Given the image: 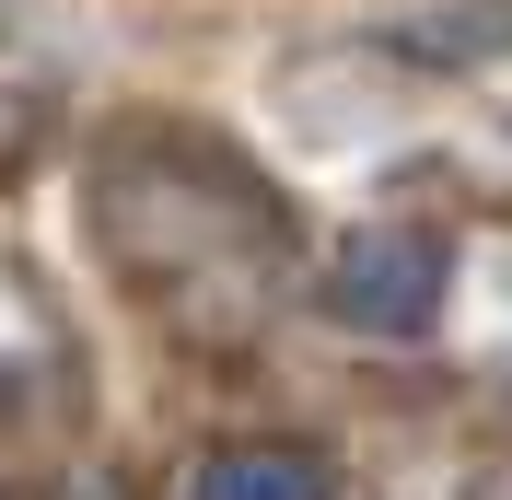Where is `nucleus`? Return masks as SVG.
<instances>
[{"instance_id": "obj_1", "label": "nucleus", "mask_w": 512, "mask_h": 500, "mask_svg": "<svg viewBox=\"0 0 512 500\" xmlns=\"http://www.w3.org/2000/svg\"><path fill=\"white\" fill-rule=\"evenodd\" d=\"M443 303V245L431 233H361L338 256V314L350 326H384V338H419Z\"/></svg>"}, {"instance_id": "obj_2", "label": "nucleus", "mask_w": 512, "mask_h": 500, "mask_svg": "<svg viewBox=\"0 0 512 500\" xmlns=\"http://www.w3.org/2000/svg\"><path fill=\"white\" fill-rule=\"evenodd\" d=\"M187 500H326V466L315 454H222Z\"/></svg>"}]
</instances>
